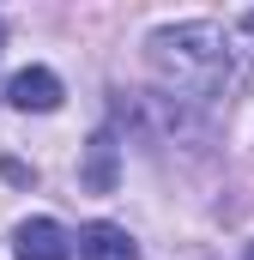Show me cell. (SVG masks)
<instances>
[{
  "label": "cell",
  "mask_w": 254,
  "mask_h": 260,
  "mask_svg": "<svg viewBox=\"0 0 254 260\" xmlns=\"http://www.w3.org/2000/svg\"><path fill=\"white\" fill-rule=\"evenodd\" d=\"M145 61L176 97H224L236 43L224 24H170L145 43Z\"/></svg>",
  "instance_id": "6da1fadb"
},
{
  "label": "cell",
  "mask_w": 254,
  "mask_h": 260,
  "mask_svg": "<svg viewBox=\"0 0 254 260\" xmlns=\"http://www.w3.org/2000/svg\"><path fill=\"white\" fill-rule=\"evenodd\" d=\"M6 103L24 109V115H49V109H61V79L49 67H24V73L6 79Z\"/></svg>",
  "instance_id": "7a4b0ae2"
},
{
  "label": "cell",
  "mask_w": 254,
  "mask_h": 260,
  "mask_svg": "<svg viewBox=\"0 0 254 260\" xmlns=\"http://www.w3.org/2000/svg\"><path fill=\"white\" fill-rule=\"evenodd\" d=\"M12 254L18 260H73V236L55 218H24L12 230Z\"/></svg>",
  "instance_id": "3957f363"
},
{
  "label": "cell",
  "mask_w": 254,
  "mask_h": 260,
  "mask_svg": "<svg viewBox=\"0 0 254 260\" xmlns=\"http://www.w3.org/2000/svg\"><path fill=\"white\" fill-rule=\"evenodd\" d=\"M79 260H139V242L121 224H85L79 230Z\"/></svg>",
  "instance_id": "277c9868"
},
{
  "label": "cell",
  "mask_w": 254,
  "mask_h": 260,
  "mask_svg": "<svg viewBox=\"0 0 254 260\" xmlns=\"http://www.w3.org/2000/svg\"><path fill=\"white\" fill-rule=\"evenodd\" d=\"M79 182H85L91 194H109V188H115V139H109V133H97V139L85 145V170H79Z\"/></svg>",
  "instance_id": "5b68a950"
},
{
  "label": "cell",
  "mask_w": 254,
  "mask_h": 260,
  "mask_svg": "<svg viewBox=\"0 0 254 260\" xmlns=\"http://www.w3.org/2000/svg\"><path fill=\"white\" fill-rule=\"evenodd\" d=\"M242 260H254V248H248V254H242Z\"/></svg>",
  "instance_id": "8992f818"
},
{
  "label": "cell",
  "mask_w": 254,
  "mask_h": 260,
  "mask_svg": "<svg viewBox=\"0 0 254 260\" xmlns=\"http://www.w3.org/2000/svg\"><path fill=\"white\" fill-rule=\"evenodd\" d=\"M0 43H6V30H0Z\"/></svg>",
  "instance_id": "52a82bcc"
}]
</instances>
